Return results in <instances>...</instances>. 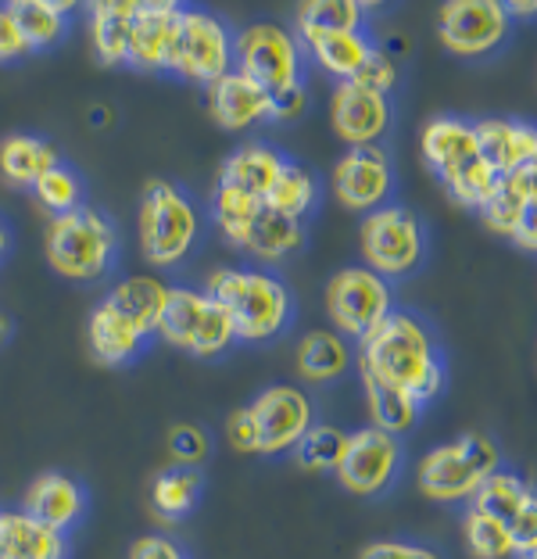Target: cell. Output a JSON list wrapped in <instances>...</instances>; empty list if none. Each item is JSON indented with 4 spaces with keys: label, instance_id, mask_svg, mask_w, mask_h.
Masks as SVG:
<instances>
[{
    "label": "cell",
    "instance_id": "obj_20",
    "mask_svg": "<svg viewBox=\"0 0 537 559\" xmlns=\"http://www.w3.org/2000/svg\"><path fill=\"white\" fill-rule=\"evenodd\" d=\"M305 223H294L287 215L273 212L268 205H262L254 212V219L244 226V234H240L234 245L237 251H244V255L254 262V265H265V270H273V265L287 262L290 255H298L305 248Z\"/></svg>",
    "mask_w": 537,
    "mask_h": 559
},
{
    "label": "cell",
    "instance_id": "obj_48",
    "mask_svg": "<svg viewBox=\"0 0 537 559\" xmlns=\"http://www.w3.org/2000/svg\"><path fill=\"white\" fill-rule=\"evenodd\" d=\"M509 180H513V187L520 190L523 198H527V205L534 209L537 205V158L523 165V169L509 173Z\"/></svg>",
    "mask_w": 537,
    "mask_h": 559
},
{
    "label": "cell",
    "instance_id": "obj_49",
    "mask_svg": "<svg viewBox=\"0 0 537 559\" xmlns=\"http://www.w3.org/2000/svg\"><path fill=\"white\" fill-rule=\"evenodd\" d=\"M513 245L523 248V251H530V255H537V205L527 215H523V226L516 230Z\"/></svg>",
    "mask_w": 537,
    "mask_h": 559
},
{
    "label": "cell",
    "instance_id": "obj_3",
    "mask_svg": "<svg viewBox=\"0 0 537 559\" xmlns=\"http://www.w3.org/2000/svg\"><path fill=\"white\" fill-rule=\"evenodd\" d=\"M419 155H423V165L433 173V180L444 187V194L458 209L480 212L488 205L498 176L484 158L473 119L433 116L419 130Z\"/></svg>",
    "mask_w": 537,
    "mask_h": 559
},
{
    "label": "cell",
    "instance_id": "obj_44",
    "mask_svg": "<svg viewBox=\"0 0 537 559\" xmlns=\"http://www.w3.org/2000/svg\"><path fill=\"white\" fill-rule=\"evenodd\" d=\"M29 55H33V47L22 36V25L15 22L8 4H0V66H11V61H22Z\"/></svg>",
    "mask_w": 537,
    "mask_h": 559
},
{
    "label": "cell",
    "instance_id": "obj_23",
    "mask_svg": "<svg viewBox=\"0 0 537 559\" xmlns=\"http://www.w3.org/2000/svg\"><path fill=\"white\" fill-rule=\"evenodd\" d=\"M86 341H90V352H94L97 362L126 366L147 348L151 337L130 320V316L115 309L108 298H100L86 320Z\"/></svg>",
    "mask_w": 537,
    "mask_h": 559
},
{
    "label": "cell",
    "instance_id": "obj_26",
    "mask_svg": "<svg viewBox=\"0 0 537 559\" xmlns=\"http://www.w3.org/2000/svg\"><path fill=\"white\" fill-rule=\"evenodd\" d=\"M351 362H355L351 341H344L330 326L309 330L298 341V348H294V370H298L301 380H309V384H334V380H341L351 370Z\"/></svg>",
    "mask_w": 537,
    "mask_h": 559
},
{
    "label": "cell",
    "instance_id": "obj_51",
    "mask_svg": "<svg viewBox=\"0 0 537 559\" xmlns=\"http://www.w3.org/2000/svg\"><path fill=\"white\" fill-rule=\"evenodd\" d=\"M8 341H11V316L0 312V348H4Z\"/></svg>",
    "mask_w": 537,
    "mask_h": 559
},
{
    "label": "cell",
    "instance_id": "obj_34",
    "mask_svg": "<svg viewBox=\"0 0 537 559\" xmlns=\"http://www.w3.org/2000/svg\"><path fill=\"white\" fill-rule=\"evenodd\" d=\"M201 469L198 466H169L151 480V510L162 520H183L201 499Z\"/></svg>",
    "mask_w": 537,
    "mask_h": 559
},
{
    "label": "cell",
    "instance_id": "obj_54",
    "mask_svg": "<svg viewBox=\"0 0 537 559\" xmlns=\"http://www.w3.org/2000/svg\"><path fill=\"white\" fill-rule=\"evenodd\" d=\"M516 559H537V549H530V552H520Z\"/></svg>",
    "mask_w": 537,
    "mask_h": 559
},
{
    "label": "cell",
    "instance_id": "obj_29",
    "mask_svg": "<svg viewBox=\"0 0 537 559\" xmlns=\"http://www.w3.org/2000/svg\"><path fill=\"white\" fill-rule=\"evenodd\" d=\"M105 298L119 312L130 316V320L140 330H144L147 337H155L158 320H162V309H165V298H169V284H162V280L151 276V273H136V276L119 280V284H115Z\"/></svg>",
    "mask_w": 537,
    "mask_h": 559
},
{
    "label": "cell",
    "instance_id": "obj_33",
    "mask_svg": "<svg viewBox=\"0 0 537 559\" xmlns=\"http://www.w3.org/2000/svg\"><path fill=\"white\" fill-rule=\"evenodd\" d=\"M265 205L273 209V212H279V215H287V219H294V223H305L315 212V205H319V180H315V173L309 169V165L287 158V165L276 176L273 190H268Z\"/></svg>",
    "mask_w": 537,
    "mask_h": 559
},
{
    "label": "cell",
    "instance_id": "obj_41",
    "mask_svg": "<svg viewBox=\"0 0 537 559\" xmlns=\"http://www.w3.org/2000/svg\"><path fill=\"white\" fill-rule=\"evenodd\" d=\"M208 449H212L208 435L194 424H179L169 430V452L179 466H201L208 460Z\"/></svg>",
    "mask_w": 537,
    "mask_h": 559
},
{
    "label": "cell",
    "instance_id": "obj_13",
    "mask_svg": "<svg viewBox=\"0 0 537 559\" xmlns=\"http://www.w3.org/2000/svg\"><path fill=\"white\" fill-rule=\"evenodd\" d=\"M402 466H405L402 438L366 424L348 435V449H344V460L334 469V477L348 495H358V499H380V495H387L394 485H398Z\"/></svg>",
    "mask_w": 537,
    "mask_h": 559
},
{
    "label": "cell",
    "instance_id": "obj_32",
    "mask_svg": "<svg viewBox=\"0 0 537 559\" xmlns=\"http://www.w3.org/2000/svg\"><path fill=\"white\" fill-rule=\"evenodd\" d=\"M369 8L362 0H305L294 8V33H358L366 29Z\"/></svg>",
    "mask_w": 537,
    "mask_h": 559
},
{
    "label": "cell",
    "instance_id": "obj_2",
    "mask_svg": "<svg viewBox=\"0 0 537 559\" xmlns=\"http://www.w3.org/2000/svg\"><path fill=\"white\" fill-rule=\"evenodd\" d=\"M204 290L229 312L244 345H268L294 323L287 280L265 265H219L204 276Z\"/></svg>",
    "mask_w": 537,
    "mask_h": 559
},
{
    "label": "cell",
    "instance_id": "obj_46",
    "mask_svg": "<svg viewBox=\"0 0 537 559\" xmlns=\"http://www.w3.org/2000/svg\"><path fill=\"white\" fill-rule=\"evenodd\" d=\"M226 438H229V444H234L237 452L259 455V438H254V424H251L248 405H244V409H237V413H229V419H226Z\"/></svg>",
    "mask_w": 537,
    "mask_h": 559
},
{
    "label": "cell",
    "instance_id": "obj_5",
    "mask_svg": "<svg viewBox=\"0 0 537 559\" xmlns=\"http://www.w3.org/2000/svg\"><path fill=\"white\" fill-rule=\"evenodd\" d=\"M201 215L194 198L172 180H151L136 209V245L140 255L155 270H176L198 248Z\"/></svg>",
    "mask_w": 537,
    "mask_h": 559
},
{
    "label": "cell",
    "instance_id": "obj_12",
    "mask_svg": "<svg viewBox=\"0 0 537 559\" xmlns=\"http://www.w3.org/2000/svg\"><path fill=\"white\" fill-rule=\"evenodd\" d=\"M438 40L452 58L488 61L513 40V19L502 0H448L438 11Z\"/></svg>",
    "mask_w": 537,
    "mask_h": 559
},
{
    "label": "cell",
    "instance_id": "obj_16",
    "mask_svg": "<svg viewBox=\"0 0 537 559\" xmlns=\"http://www.w3.org/2000/svg\"><path fill=\"white\" fill-rule=\"evenodd\" d=\"M394 126L391 97L366 91L358 83H334L330 94V130L348 147H373Z\"/></svg>",
    "mask_w": 537,
    "mask_h": 559
},
{
    "label": "cell",
    "instance_id": "obj_15",
    "mask_svg": "<svg viewBox=\"0 0 537 559\" xmlns=\"http://www.w3.org/2000/svg\"><path fill=\"white\" fill-rule=\"evenodd\" d=\"M394 158L383 144L373 147H348L330 169V187L334 198L355 215H369L383 205H391L394 198Z\"/></svg>",
    "mask_w": 537,
    "mask_h": 559
},
{
    "label": "cell",
    "instance_id": "obj_11",
    "mask_svg": "<svg viewBox=\"0 0 537 559\" xmlns=\"http://www.w3.org/2000/svg\"><path fill=\"white\" fill-rule=\"evenodd\" d=\"M165 72L201 86L223 80L226 72H234V29L215 11L179 8Z\"/></svg>",
    "mask_w": 537,
    "mask_h": 559
},
{
    "label": "cell",
    "instance_id": "obj_10",
    "mask_svg": "<svg viewBox=\"0 0 537 559\" xmlns=\"http://www.w3.org/2000/svg\"><path fill=\"white\" fill-rule=\"evenodd\" d=\"M323 305H326V320L334 323L330 330H337L351 345L366 341L398 309L394 284H387L373 270H366V265H344V270L330 276L323 290Z\"/></svg>",
    "mask_w": 537,
    "mask_h": 559
},
{
    "label": "cell",
    "instance_id": "obj_43",
    "mask_svg": "<svg viewBox=\"0 0 537 559\" xmlns=\"http://www.w3.org/2000/svg\"><path fill=\"white\" fill-rule=\"evenodd\" d=\"M309 111V86L294 83L287 91L268 94V122H298Z\"/></svg>",
    "mask_w": 537,
    "mask_h": 559
},
{
    "label": "cell",
    "instance_id": "obj_6",
    "mask_svg": "<svg viewBox=\"0 0 537 559\" xmlns=\"http://www.w3.org/2000/svg\"><path fill=\"white\" fill-rule=\"evenodd\" d=\"M502 469V449L488 435H463L455 441L433 444L416 463V488L430 502L469 506L488 477Z\"/></svg>",
    "mask_w": 537,
    "mask_h": 559
},
{
    "label": "cell",
    "instance_id": "obj_39",
    "mask_svg": "<svg viewBox=\"0 0 537 559\" xmlns=\"http://www.w3.org/2000/svg\"><path fill=\"white\" fill-rule=\"evenodd\" d=\"M534 491V485L527 477H520L516 469H498V474H491L488 477V485H484L480 491H477V499H473V506H480V510H488V513H494L498 520H513L516 516V510L523 506V499Z\"/></svg>",
    "mask_w": 537,
    "mask_h": 559
},
{
    "label": "cell",
    "instance_id": "obj_37",
    "mask_svg": "<svg viewBox=\"0 0 537 559\" xmlns=\"http://www.w3.org/2000/svg\"><path fill=\"white\" fill-rule=\"evenodd\" d=\"M527 212H530L527 198H523L520 190L513 187V180H509V176H498V183L491 190L488 205L480 209V219H484V226H488L494 237L513 240L516 230L523 226V215H527Z\"/></svg>",
    "mask_w": 537,
    "mask_h": 559
},
{
    "label": "cell",
    "instance_id": "obj_38",
    "mask_svg": "<svg viewBox=\"0 0 537 559\" xmlns=\"http://www.w3.org/2000/svg\"><path fill=\"white\" fill-rule=\"evenodd\" d=\"M33 198L36 205H40L44 212L50 215H65L72 209L86 205L83 201V176L72 169V165H55L50 173H44L40 180L33 183Z\"/></svg>",
    "mask_w": 537,
    "mask_h": 559
},
{
    "label": "cell",
    "instance_id": "obj_53",
    "mask_svg": "<svg viewBox=\"0 0 537 559\" xmlns=\"http://www.w3.org/2000/svg\"><path fill=\"white\" fill-rule=\"evenodd\" d=\"M8 245H11V234H8V223L0 219V259L8 255Z\"/></svg>",
    "mask_w": 537,
    "mask_h": 559
},
{
    "label": "cell",
    "instance_id": "obj_50",
    "mask_svg": "<svg viewBox=\"0 0 537 559\" xmlns=\"http://www.w3.org/2000/svg\"><path fill=\"white\" fill-rule=\"evenodd\" d=\"M505 11H509V19H534L537 15V0H509Z\"/></svg>",
    "mask_w": 537,
    "mask_h": 559
},
{
    "label": "cell",
    "instance_id": "obj_8",
    "mask_svg": "<svg viewBox=\"0 0 537 559\" xmlns=\"http://www.w3.org/2000/svg\"><path fill=\"white\" fill-rule=\"evenodd\" d=\"M155 334L194 359H219L237 345L234 320L204 287H169Z\"/></svg>",
    "mask_w": 537,
    "mask_h": 559
},
{
    "label": "cell",
    "instance_id": "obj_52",
    "mask_svg": "<svg viewBox=\"0 0 537 559\" xmlns=\"http://www.w3.org/2000/svg\"><path fill=\"white\" fill-rule=\"evenodd\" d=\"M90 119H94V126H97V130H100V126H108V119H111V111L108 108H90Z\"/></svg>",
    "mask_w": 537,
    "mask_h": 559
},
{
    "label": "cell",
    "instance_id": "obj_47",
    "mask_svg": "<svg viewBox=\"0 0 537 559\" xmlns=\"http://www.w3.org/2000/svg\"><path fill=\"white\" fill-rule=\"evenodd\" d=\"M130 559H187V552L165 535H144L130 545Z\"/></svg>",
    "mask_w": 537,
    "mask_h": 559
},
{
    "label": "cell",
    "instance_id": "obj_25",
    "mask_svg": "<svg viewBox=\"0 0 537 559\" xmlns=\"http://www.w3.org/2000/svg\"><path fill=\"white\" fill-rule=\"evenodd\" d=\"M0 559H69V535L22 510H0Z\"/></svg>",
    "mask_w": 537,
    "mask_h": 559
},
{
    "label": "cell",
    "instance_id": "obj_35",
    "mask_svg": "<svg viewBox=\"0 0 537 559\" xmlns=\"http://www.w3.org/2000/svg\"><path fill=\"white\" fill-rule=\"evenodd\" d=\"M463 542L473 559H516V542L505 520L480 510V506H466L463 510Z\"/></svg>",
    "mask_w": 537,
    "mask_h": 559
},
{
    "label": "cell",
    "instance_id": "obj_17",
    "mask_svg": "<svg viewBox=\"0 0 537 559\" xmlns=\"http://www.w3.org/2000/svg\"><path fill=\"white\" fill-rule=\"evenodd\" d=\"M179 4L172 0H140L133 29H130V50H126V66L136 72H165L169 69V50L176 33Z\"/></svg>",
    "mask_w": 537,
    "mask_h": 559
},
{
    "label": "cell",
    "instance_id": "obj_31",
    "mask_svg": "<svg viewBox=\"0 0 537 559\" xmlns=\"http://www.w3.org/2000/svg\"><path fill=\"white\" fill-rule=\"evenodd\" d=\"M8 8L22 25V36L29 40L33 50H47L65 40L69 15L75 11V4H69V0H11Z\"/></svg>",
    "mask_w": 537,
    "mask_h": 559
},
{
    "label": "cell",
    "instance_id": "obj_4",
    "mask_svg": "<svg viewBox=\"0 0 537 559\" xmlns=\"http://www.w3.org/2000/svg\"><path fill=\"white\" fill-rule=\"evenodd\" d=\"M44 255L61 280L94 284V280L108 276L115 259H119V230L100 209L80 205L47 219Z\"/></svg>",
    "mask_w": 537,
    "mask_h": 559
},
{
    "label": "cell",
    "instance_id": "obj_40",
    "mask_svg": "<svg viewBox=\"0 0 537 559\" xmlns=\"http://www.w3.org/2000/svg\"><path fill=\"white\" fill-rule=\"evenodd\" d=\"M398 80H402L398 58H394L383 44H377V50L369 55V61L362 66V72L355 75V83H358V86H366V91H377V94H383V97H391L394 91H398Z\"/></svg>",
    "mask_w": 537,
    "mask_h": 559
},
{
    "label": "cell",
    "instance_id": "obj_14",
    "mask_svg": "<svg viewBox=\"0 0 537 559\" xmlns=\"http://www.w3.org/2000/svg\"><path fill=\"white\" fill-rule=\"evenodd\" d=\"M259 455H287L315 424V405L298 384H268L248 402Z\"/></svg>",
    "mask_w": 537,
    "mask_h": 559
},
{
    "label": "cell",
    "instance_id": "obj_45",
    "mask_svg": "<svg viewBox=\"0 0 537 559\" xmlns=\"http://www.w3.org/2000/svg\"><path fill=\"white\" fill-rule=\"evenodd\" d=\"M509 531H513L516 552H530L537 549V488L523 499V506L516 510V516L509 520Z\"/></svg>",
    "mask_w": 537,
    "mask_h": 559
},
{
    "label": "cell",
    "instance_id": "obj_36",
    "mask_svg": "<svg viewBox=\"0 0 537 559\" xmlns=\"http://www.w3.org/2000/svg\"><path fill=\"white\" fill-rule=\"evenodd\" d=\"M344 449H348V435L337 424H312V430L294 449V460L312 474H334L344 460Z\"/></svg>",
    "mask_w": 537,
    "mask_h": 559
},
{
    "label": "cell",
    "instance_id": "obj_1",
    "mask_svg": "<svg viewBox=\"0 0 537 559\" xmlns=\"http://www.w3.org/2000/svg\"><path fill=\"white\" fill-rule=\"evenodd\" d=\"M358 377L408 391L419 405L438 402L448 388V355L438 330L413 309H394L373 334L355 345Z\"/></svg>",
    "mask_w": 537,
    "mask_h": 559
},
{
    "label": "cell",
    "instance_id": "obj_21",
    "mask_svg": "<svg viewBox=\"0 0 537 559\" xmlns=\"http://www.w3.org/2000/svg\"><path fill=\"white\" fill-rule=\"evenodd\" d=\"M287 165V155L276 147L262 144V140H248L237 151H229L219 165V176H215V187L237 190V194L265 201L268 190H273L279 169Z\"/></svg>",
    "mask_w": 537,
    "mask_h": 559
},
{
    "label": "cell",
    "instance_id": "obj_28",
    "mask_svg": "<svg viewBox=\"0 0 537 559\" xmlns=\"http://www.w3.org/2000/svg\"><path fill=\"white\" fill-rule=\"evenodd\" d=\"M136 4L140 0H97V4H90V44H94L100 66H126Z\"/></svg>",
    "mask_w": 537,
    "mask_h": 559
},
{
    "label": "cell",
    "instance_id": "obj_27",
    "mask_svg": "<svg viewBox=\"0 0 537 559\" xmlns=\"http://www.w3.org/2000/svg\"><path fill=\"white\" fill-rule=\"evenodd\" d=\"M61 162L65 158H61L58 144H50L47 136L8 133L4 140H0V176H4L8 187L33 190V183Z\"/></svg>",
    "mask_w": 537,
    "mask_h": 559
},
{
    "label": "cell",
    "instance_id": "obj_22",
    "mask_svg": "<svg viewBox=\"0 0 537 559\" xmlns=\"http://www.w3.org/2000/svg\"><path fill=\"white\" fill-rule=\"evenodd\" d=\"M473 130H477L480 151L494 169V176H509L537 158V126L527 119L488 116V119H473Z\"/></svg>",
    "mask_w": 537,
    "mask_h": 559
},
{
    "label": "cell",
    "instance_id": "obj_19",
    "mask_svg": "<svg viewBox=\"0 0 537 559\" xmlns=\"http://www.w3.org/2000/svg\"><path fill=\"white\" fill-rule=\"evenodd\" d=\"M22 510L29 513L33 520H40L44 527L69 535V531L80 524L83 513H86V491H83V485L75 477L47 469V474L33 477V485L25 488Z\"/></svg>",
    "mask_w": 537,
    "mask_h": 559
},
{
    "label": "cell",
    "instance_id": "obj_30",
    "mask_svg": "<svg viewBox=\"0 0 537 559\" xmlns=\"http://www.w3.org/2000/svg\"><path fill=\"white\" fill-rule=\"evenodd\" d=\"M362 391H366L369 427L387 430V435H394V438L416 430L419 416H423V405L408 395V391L380 384V380H373V377H362Z\"/></svg>",
    "mask_w": 537,
    "mask_h": 559
},
{
    "label": "cell",
    "instance_id": "obj_18",
    "mask_svg": "<svg viewBox=\"0 0 537 559\" xmlns=\"http://www.w3.org/2000/svg\"><path fill=\"white\" fill-rule=\"evenodd\" d=\"M204 105L212 122L226 133H244L251 126L268 122V94L240 72H226L223 80L204 86Z\"/></svg>",
    "mask_w": 537,
    "mask_h": 559
},
{
    "label": "cell",
    "instance_id": "obj_9",
    "mask_svg": "<svg viewBox=\"0 0 537 559\" xmlns=\"http://www.w3.org/2000/svg\"><path fill=\"white\" fill-rule=\"evenodd\" d=\"M234 72L248 75L265 94H279L294 83H305L309 55L298 33L279 22H251L234 33Z\"/></svg>",
    "mask_w": 537,
    "mask_h": 559
},
{
    "label": "cell",
    "instance_id": "obj_24",
    "mask_svg": "<svg viewBox=\"0 0 537 559\" xmlns=\"http://www.w3.org/2000/svg\"><path fill=\"white\" fill-rule=\"evenodd\" d=\"M309 66H319V72H326L334 83H355V75L362 72L369 55L377 50V40L369 36V29L358 33H309L298 36Z\"/></svg>",
    "mask_w": 537,
    "mask_h": 559
},
{
    "label": "cell",
    "instance_id": "obj_7",
    "mask_svg": "<svg viewBox=\"0 0 537 559\" xmlns=\"http://www.w3.org/2000/svg\"><path fill=\"white\" fill-rule=\"evenodd\" d=\"M358 255L366 270H373L387 284L408 280L423 270L430 255V230L413 209L391 201L358 219Z\"/></svg>",
    "mask_w": 537,
    "mask_h": 559
},
{
    "label": "cell",
    "instance_id": "obj_42",
    "mask_svg": "<svg viewBox=\"0 0 537 559\" xmlns=\"http://www.w3.org/2000/svg\"><path fill=\"white\" fill-rule=\"evenodd\" d=\"M358 559H444L433 545L423 542H408V538H380L369 542Z\"/></svg>",
    "mask_w": 537,
    "mask_h": 559
}]
</instances>
